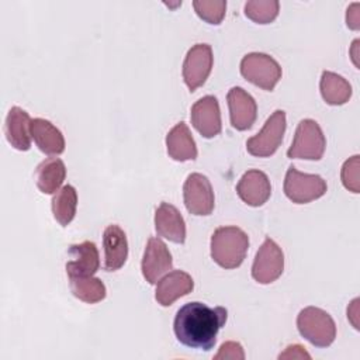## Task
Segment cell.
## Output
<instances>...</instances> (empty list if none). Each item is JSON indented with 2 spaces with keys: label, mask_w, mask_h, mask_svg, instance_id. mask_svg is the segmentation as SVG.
Instances as JSON below:
<instances>
[{
  "label": "cell",
  "mask_w": 360,
  "mask_h": 360,
  "mask_svg": "<svg viewBox=\"0 0 360 360\" xmlns=\"http://www.w3.org/2000/svg\"><path fill=\"white\" fill-rule=\"evenodd\" d=\"M231 125L238 131L252 128L257 117V104L255 98L242 87H232L226 94Z\"/></svg>",
  "instance_id": "cell-13"
},
{
  "label": "cell",
  "mask_w": 360,
  "mask_h": 360,
  "mask_svg": "<svg viewBox=\"0 0 360 360\" xmlns=\"http://www.w3.org/2000/svg\"><path fill=\"white\" fill-rule=\"evenodd\" d=\"M280 11L277 0H250L245 3V15L257 24H270Z\"/></svg>",
  "instance_id": "cell-26"
},
{
  "label": "cell",
  "mask_w": 360,
  "mask_h": 360,
  "mask_svg": "<svg viewBox=\"0 0 360 360\" xmlns=\"http://www.w3.org/2000/svg\"><path fill=\"white\" fill-rule=\"evenodd\" d=\"M167 153L173 160L187 162L197 159V146L186 122L180 121L166 135Z\"/></svg>",
  "instance_id": "cell-20"
},
{
  "label": "cell",
  "mask_w": 360,
  "mask_h": 360,
  "mask_svg": "<svg viewBox=\"0 0 360 360\" xmlns=\"http://www.w3.org/2000/svg\"><path fill=\"white\" fill-rule=\"evenodd\" d=\"M66 177V167L62 159L48 158L35 169L37 187L44 194H53L59 190Z\"/></svg>",
  "instance_id": "cell-22"
},
{
  "label": "cell",
  "mask_w": 360,
  "mask_h": 360,
  "mask_svg": "<svg viewBox=\"0 0 360 360\" xmlns=\"http://www.w3.org/2000/svg\"><path fill=\"white\" fill-rule=\"evenodd\" d=\"M309 359L311 356L305 352V347L300 345H290L284 353L278 354V359Z\"/></svg>",
  "instance_id": "cell-31"
},
{
  "label": "cell",
  "mask_w": 360,
  "mask_h": 360,
  "mask_svg": "<svg viewBox=\"0 0 360 360\" xmlns=\"http://www.w3.org/2000/svg\"><path fill=\"white\" fill-rule=\"evenodd\" d=\"M226 318L228 311L224 307L211 308L207 304L193 301L179 308L173 321V330L181 345L208 352L214 347L217 335Z\"/></svg>",
  "instance_id": "cell-1"
},
{
  "label": "cell",
  "mask_w": 360,
  "mask_h": 360,
  "mask_svg": "<svg viewBox=\"0 0 360 360\" xmlns=\"http://www.w3.org/2000/svg\"><path fill=\"white\" fill-rule=\"evenodd\" d=\"M284 270V253L281 248L270 238H266L259 248L253 264L252 277L260 284L276 281Z\"/></svg>",
  "instance_id": "cell-8"
},
{
  "label": "cell",
  "mask_w": 360,
  "mask_h": 360,
  "mask_svg": "<svg viewBox=\"0 0 360 360\" xmlns=\"http://www.w3.org/2000/svg\"><path fill=\"white\" fill-rule=\"evenodd\" d=\"M66 273L69 277H90L100 267V256L94 242L84 240L69 246Z\"/></svg>",
  "instance_id": "cell-15"
},
{
  "label": "cell",
  "mask_w": 360,
  "mask_h": 360,
  "mask_svg": "<svg viewBox=\"0 0 360 360\" xmlns=\"http://www.w3.org/2000/svg\"><path fill=\"white\" fill-rule=\"evenodd\" d=\"M72 294L83 302L96 304L105 298L107 290L104 283L97 277H69Z\"/></svg>",
  "instance_id": "cell-25"
},
{
  "label": "cell",
  "mask_w": 360,
  "mask_h": 360,
  "mask_svg": "<svg viewBox=\"0 0 360 360\" xmlns=\"http://www.w3.org/2000/svg\"><path fill=\"white\" fill-rule=\"evenodd\" d=\"M77 208V193L76 188L70 184L59 188L52 197V214L53 218L62 225L68 226L75 215Z\"/></svg>",
  "instance_id": "cell-24"
},
{
  "label": "cell",
  "mask_w": 360,
  "mask_h": 360,
  "mask_svg": "<svg viewBox=\"0 0 360 360\" xmlns=\"http://www.w3.org/2000/svg\"><path fill=\"white\" fill-rule=\"evenodd\" d=\"M328 190L319 174H308L290 166L284 179V194L295 204H308L321 198Z\"/></svg>",
  "instance_id": "cell-7"
},
{
  "label": "cell",
  "mask_w": 360,
  "mask_h": 360,
  "mask_svg": "<svg viewBox=\"0 0 360 360\" xmlns=\"http://www.w3.org/2000/svg\"><path fill=\"white\" fill-rule=\"evenodd\" d=\"M300 335L316 347H328L336 338V325L333 318L318 307H307L297 316Z\"/></svg>",
  "instance_id": "cell-3"
},
{
  "label": "cell",
  "mask_w": 360,
  "mask_h": 360,
  "mask_svg": "<svg viewBox=\"0 0 360 360\" xmlns=\"http://www.w3.org/2000/svg\"><path fill=\"white\" fill-rule=\"evenodd\" d=\"M319 90L322 98L329 105H342L352 97L350 83L340 75L323 70L319 82Z\"/></svg>",
  "instance_id": "cell-23"
},
{
  "label": "cell",
  "mask_w": 360,
  "mask_h": 360,
  "mask_svg": "<svg viewBox=\"0 0 360 360\" xmlns=\"http://www.w3.org/2000/svg\"><path fill=\"white\" fill-rule=\"evenodd\" d=\"M104 270L117 271L121 269L128 257V240L121 226L112 224L104 229Z\"/></svg>",
  "instance_id": "cell-18"
},
{
  "label": "cell",
  "mask_w": 360,
  "mask_h": 360,
  "mask_svg": "<svg viewBox=\"0 0 360 360\" xmlns=\"http://www.w3.org/2000/svg\"><path fill=\"white\" fill-rule=\"evenodd\" d=\"M31 136L39 150L46 155H60L65 150L62 132L48 120L34 118L31 121Z\"/></svg>",
  "instance_id": "cell-21"
},
{
  "label": "cell",
  "mask_w": 360,
  "mask_h": 360,
  "mask_svg": "<svg viewBox=\"0 0 360 360\" xmlns=\"http://www.w3.org/2000/svg\"><path fill=\"white\" fill-rule=\"evenodd\" d=\"M193 7L197 15L208 24L218 25L222 22L226 10L225 0H195L193 1Z\"/></svg>",
  "instance_id": "cell-27"
},
{
  "label": "cell",
  "mask_w": 360,
  "mask_h": 360,
  "mask_svg": "<svg viewBox=\"0 0 360 360\" xmlns=\"http://www.w3.org/2000/svg\"><path fill=\"white\" fill-rule=\"evenodd\" d=\"M31 121L30 114L17 105L11 107L7 114L4 125L6 138L17 150H28L31 148Z\"/></svg>",
  "instance_id": "cell-19"
},
{
  "label": "cell",
  "mask_w": 360,
  "mask_h": 360,
  "mask_svg": "<svg viewBox=\"0 0 360 360\" xmlns=\"http://www.w3.org/2000/svg\"><path fill=\"white\" fill-rule=\"evenodd\" d=\"M326 148V138L319 124L311 118L301 120L291 146L287 150L290 159L319 160L322 159Z\"/></svg>",
  "instance_id": "cell-4"
},
{
  "label": "cell",
  "mask_w": 360,
  "mask_h": 360,
  "mask_svg": "<svg viewBox=\"0 0 360 360\" xmlns=\"http://www.w3.org/2000/svg\"><path fill=\"white\" fill-rule=\"evenodd\" d=\"M215 360H243V347L238 342H225L221 345L218 353L214 356Z\"/></svg>",
  "instance_id": "cell-29"
},
{
  "label": "cell",
  "mask_w": 360,
  "mask_h": 360,
  "mask_svg": "<svg viewBox=\"0 0 360 360\" xmlns=\"http://www.w3.org/2000/svg\"><path fill=\"white\" fill-rule=\"evenodd\" d=\"M281 66L267 53L252 52L240 60V75L252 84L271 91L281 79Z\"/></svg>",
  "instance_id": "cell-5"
},
{
  "label": "cell",
  "mask_w": 360,
  "mask_h": 360,
  "mask_svg": "<svg viewBox=\"0 0 360 360\" xmlns=\"http://www.w3.org/2000/svg\"><path fill=\"white\" fill-rule=\"evenodd\" d=\"M287 121L285 111L276 110L264 122L260 132L246 141V149L252 156L269 158L283 142Z\"/></svg>",
  "instance_id": "cell-6"
},
{
  "label": "cell",
  "mask_w": 360,
  "mask_h": 360,
  "mask_svg": "<svg viewBox=\"0 0 360 360\" xmlns=\"http://www.w3.org/2000/svg\"><path fill=\"white\" fill-rule=\"evenodd\" d=\"M214 63L212 49L208 44L193 45L183 62V80L190 91H195L208 79Z\"/></svg>",
  "instance_id": "cell-9"
},
{
  "label": "cell",
  "mask_w": 360,
  "mask_h": 360,
  "mask_svg": "<svg viewBox=\"0 0 360 360\" xmlns=\"http://www.w3.org/2000/svg\"><path fill=\"white\" fill-rule=\"evenodd\" d=\"M183 200L187 211L193 215H210L214 211L215 198L207 176L191 173L183 186Z\"/></svg>",
  "instance_id": "cell-10"
},
{
  "label": "cell",
  "mask_w": 360,
  "mask_h": 360,
  "mask_svg": "<svg viewBox=\"0 0 360 360\" xmlns=\"http://www.w3.org/2000/svg\"><path fill=\"white\" fill-rule=\"evenodd\" d=\"M155 229L159 236L173 243H184L186 240V222L180 211L169 202L163 201L156 208Z\"/></svg>",
  "instance_id": "cell-17"
},
{
  "label": "cell",
  "mask_w": 360,
  "mask_h": 360,
  "mask_svg": "<svg viewBox=\"0 0 360 360\" xmlns=\"http://www.w3.org/2000/svg\"><path fill=\"white\" fill-rule=\"evenodd\" d=\"M193 288H194V281L188 273L183 270H173L165 274L156 283L155 300L162 307H169L180 297L190 294Z\"/></svg>",
  "instance_id": "cell-16"
},
{
  "label": "cell",
  "mask_w": 360,
  "mask_h": 360,
  "mask_svg": "<svg viewBox=\"0 0 360 360\" xmlns=\"http://www.w3.org/2000/svg\"><path fill=\"white\" fill-rule=\"evenodd\" d=\"M236 193L245 204L250 207H260L270 198L271 184L264 172L250 169L239 179Z\"/></svg>",
  "instance_id": "cell-14"
},
{
  "label": "cell",
  "mask_w": 360,
  "mask_h": 360,
  "mask_svg": "<svg viewBox=\"0 0 360 360\" xmlns=\"http://www.w3.org/2000/svg\"><path fill=\"white\" fill-rule=\"evenodd\" d=\"M249 238L238 226L217 228L211 236V257L222 269L239 267L248 253Z\"/></svg>",
  "instance_id": "cell-2"
},
{
  "label": "cell",
  "mask_w": 360,
  "mask_h": 360,
  "mask_svg": "<svg viewBox=\"0 0 360 360\" xmlns=\"http://www.w3.org/2000/svg\"><path fill=\"white\" fill-rule=\"evenodd\" d=\"M360 3H353L347 7L346 11V25L350 30H359L360 28Z\"/></svg>",
  "instance_id": "cell-30"
},
{
  "label": "cell",
  "mask_w": 360,
  "mask_h": 360,
  "mask_svg": "<svg viewBox=\"0 0 360 360\" xmlns=\"http://www.w3.org/2000/svg\"><path fill=\"white\" fill-rule=\"evenodd\" d=\"M190 118L193 127L204 138H214L222 129L219 103L215 96H204L197 100L191 107Z\"/></svg>",
  "instance_id": "cell-12"
},
{
  "label": "cell",
  "mask_w": 360,
  "mask_h": 360,
  "mask_svg": "<svg viewBox=\"0 0 360 360\" xmlns=\"http://www.w3.org/2000/svg\"><path fill=\"white\" fill-rule=\"evenodd\" d=\"M359 169H360V156L354 155L350 159H347L343 166H342V172H340V179L343 186L352 191V193H359L360 187H359Z\"/></svg>",
  "instance_id": "cell-28"
},
{
  "label": "cell",
  "mask_w": 360,
  "mask_h": 360,
  "mask_svg": "<svg viewBox=\"0 0 360 360\" xmlns=\"http://www.w3.org/2000/svg\"><path fill=\"white\" fill-rule=\"evenodd\" d=\"M357 305H359V298H354L350 304V307H347V319H350V322L353 323V326L356 329H359V323H357V314H359V309H357Z\"/></svg>",
  "instance_id": "cell-32"
},
{
  "label": "cell",
  "mask_w": 360,
  "mask_h": 360,
  "mask_svg": "<svg viewBox=\"0 0 360 360\" xmlns=\"http://www.w3.org/2000/svg\"><path fill=\"white\" fill-rule=\"evenodd\" d=\"M173 260L166 243L156 236H150L143 250L142 276L149 284H156L169 270H172Z\"/></svg>",
  "instance_id": "cell-11"
}]
</instances>
